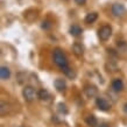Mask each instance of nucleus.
Segmentation results:
<instances>
[{
    "instance_id": "f257e3e1",
    "label": "nucleus",
    "mask_w": 127,
    "mask_h": 127,
    "mask_svg": "<svg viewBox=\"0 0 127 127\" xmlns=\"http://www.w3.org/2000/svg\"><path fill=\"white\" fill-rule=\"evenodd\" d=\"M53 57H54L55 64L60 66L62 70L68 68V60H66L65 55L63 54V51L61 49H55L54 54H53Z\"/></svg>"
},
{
    "instance_id": "20e7f679",
    "label": "nucleus",
    "mask_w": 127,
    "mask_h": 127,
    "mask_svg": "<svg viewBox=\"0 0 127 127\" xmlns=\"http://www.w3.org/2000/svg\"><path fill=\"white\" fill-rule=\"evenodd\" d=\"M84 92L88 98H95V97H97V95H98V90H97V88L93 86V85H86L84 89Z\"/></svg>"
},
{
    "instance_id": "6ab92c4d",
    "label": "nucleus",
    "mask_w": 127,
    "mask_h": 127,
    "mask_svg": "<svg viewBox=\"0 0 127 127\" xmlns=\"http://www.w3.org/2000/svg\"><path fill=\"white\" fill-rule=\"evenodd\" d=\"M100 127H111V126H110V125H108V124L104 123V124H101V125H100Z\"/></svg>"
},
{
    "instance_id": "f8f14e48",
    "label": "nucleus",
    "mask_w": 127,
    "mask_h": 127,
    "mask_svg": "<svg viewBox=\"0 0 127 127\" xmlns=\"http://www.w3.org/2000/svg\"><path fill=\"white\" fill-rule=\"evenodd\" d=\"M70 34L72 36H79L82 34V28L77 25H73V26L70 27Z\"/></svg>"
},
{
    "instance_id": "39448f33",
    "label": "nucleus",
    "mask_w": 127,
    "mask_h": 127,
    "mask_svg": "<svg viewBox=\"0 0 127 127\" xmlns=\"http://www.w3.org/2000/svg\"><path fill=\"white\" fill-rule=\"evenodd\" d=\"M112 13L116 16H123L125 14V6L121 4H114L112 6Z\"/></svg>"
},
{
    "instance_id": "9b49d317",
    "label": "nucleus",
    "mask_w": 127,
    "mask_h": 127,
    "mask_svg": "<svg viewBox=\"0 0 127 127\" xmlns=\"http://www.w3.org/2000/svg\"><path fill=\"white\" fill-rule=\"evenodd\" d=\"M97 19H98V14H97L96 12H93V13H89L88 15L85 16V22L86 23H93Z\"/></svg>"
},
{
    "instance_id": "aec40b11",
    "label": "nucleus",
    "mask_w": 127,
    "mask_h": 127,
    "mask_svg": "<svg viewBox=\"0 0 127 127\" xmlns=\"http://www.w3.org/2000/svg\"><path fill=\"white\" fill-rule=\"evenodd\" d=\"M124 111H125V113H127V103L124 105Z\"/></svg>"
},
{
    "instance_id": "dca6fc26",
    "label": "nucleus",
    "mask_w": 127,
    "mask_h": 127,
    "mask_svg": "<svg viewBox=\"0 0 127 127\" xmlns=\"http://www.w3.org/2000/svg\"><path fill=\"white\" fill-rule=\"evenodd\" d=\"M58 111L61 112V113H64V114H66V113H68L66 106L64 104H58Z\"/></svg>"
},
{
    "instance_id": "412c9836",
    "label": "nucleus",
    "mask_w": 127,
    "mask_h": 127,
    "mask_svg": "<svg viewBox=\"0 0 127 127\" xmlns=\"http://www.w3.org/2000/svg\"><path fill=\"white\" fill-rule=\"evenodd\" d=\"M20 127H22V126H20Z\"/></svg>"
},
{
    "instance_id": "423d86ee",
    "label": "nucleus",
    "mask_w": 127,
    "mask_h": 127,
    "mask_svg": "<svg viewBox=\"0 0 127 127\" xmlns=\"http://www.w3.org/2000/svg\"><path fill=\"white\" fill-rule=\"evenodd\" d=\"M96 103H97L98 108H99V110H101V111H107V110H110V108H111V105L108 104V101H107V100H105L104 98H97Z\"/></svg>"
},
{
    "instance_id": "9d476101",
    "label": "nucleus",
    "mask_w": 127,
    "mask_h": 127,
    "mask_svg": "<svg viewBox=\"0 0 127 127\" xmlns=\"http://www.w3.org/2000/svg\"><path fill=\"white\" fill-rule=\"evenodd\" d=\"M0 77H1V79H4V81L8 79V78L11 77V71H9V69L6 68V66H1V69H0Z\"/></svg>"
},
{
    "instance_id": "0eeeda50",
    "label": "nucleus",
    "mask_w": 127,
    "mask_h": 127,
    "mask_svg": "<svg viewBox=\"0 0 127 127\" xmlns=\"http://www.w3.org/2000/svg\"><path fill=\"white\" fill-rule=\"evenodd\" d=\"M54 84H55V88H56V90H57V91H60V92H63V91L65 90V88H66L65 82L63 81V79H61V78L56 79Z\"/></svg>"
},
{
    "instance_id": "2eb2a0df",
    "label": "nucleus",
    "mask_w": 127,
    "mask_h": 127,
    "mask_svg": "<svg viewBox=\"0 0 127 127\" xmlns=\"http://www.w3.org/2000/svg\"><path fill=\"white\" fill-rule=\"evenodd\" d=\"M8 111H9V105L2 101L1 105H0V113H1V116H6L8 113Z\"/></svg>"
},
{
    "instance_id": "4468645a",
    "label": "nucleus",
    "mask_w": 127,
    "mask_h": 127,
    "mask_svg": "<svg viewBox=\"0 0 127 127\" xmlns=\"http://www.w3.org/2000/svg\"><path fill=\"white\" fill-rule=\"evenodd\" d=\"M37 96H39V98L41 100H47L49 98V92L47 90H44V89H41L39 91V93H37Z\"/></svg>"
},
{
    "instance_id": "f3484780",
    "label": "nucleus",
    "mask_w": 127,
    "mask_h": 127,
    "mask_svg": "<svg viewBox=\"0 0 127 127\" xmlns=\"http://www.w3.org/2000/svg\"><path fill=\"white\" fill-rule=\"evenodd\" d=\"M50 27V25L48 21H43V25H42V28H44V29H48V28Z\"/></svg>"
},
{
    "instance_id": "1a4fd4ad",
    "label": "nucleus",
    "mask_w": 127,
    "mask_h": 127,
    "mask_svg": "<svg viewBox=\"0 0 127 127\" xmlns=\"http://www.w3.org/2000/svg\"><path fill=\"white\" fill-rule=\"evenodd\" d=\"M72 51L77 57H82V56H83V47H82L79 43H75V44H73Z\"/></svg>"
},
{
    "instance_id": "ddd939ff",
    "label": "nucleus",
    "mask_w": 127,
    "mask_h": 127,
    "mask_svg": "<svg viewBox=\"0 0 127 127\" xmlns=\"http://www.w3.org/2000/svg\"><path fill=\"white\" fill-rule=\"evenodd\" d=\"M85 121H86V124H88L89 126H91V127H97V125H98V121H97L96 117H93V116L86 117Z\"/></svg>"
},
{
    "instance_id": "7ed1b4c3",
    "label": "nucleus",
    "mask_w": 127,
    "mask_h": 127,
    "mask_svg": "<svg viewBox=\"0 0 127 127\" xmlns=\"http://www.w3.org/2000/svg\"><path fill=\"white\" fill-rule=\"evenodd\" d=\"M22 95H23L25 100H26V101H28V103L33 101V100L35 99V96H36L35 90H34V88H33V86H26V88L23 89Z\"/></svg>"
},
{
    "instance_id": "f03ea898",
    "label": "nucleus",
    "mask_w": 127,
    "mask_h": 127,
    "mask_svg": "<svg viewBox=\"0 0 127 127\" xmlns=\"http://www.w3.org/2000/svg\"><path fill=\"white\" fill-rule=\"evenodd\" d=\"M111 35H112V28L110 27V26H107V25L103 26V27L98 31V36H99V39L101 40V41L108 40Z\"/></svg>"
},
{
    "instance_id": "6e6552de",
    "label": "nucleus",
    "mask_w": 127,
    "mask_h": 127,
    "mask_svg": "<svg viewBox=\"0 0 127 127\" xmlns=\"http://www.w3.org/2000/svg\"><path fill=\"white\" fill-rule=\"evenodd\" d=\"M112 88H113V90H114V91H117V92L123 91V89H124L123 81H121V79H114V81H113V83H112Z\"/></svg>"
},
{
    "instance_id": "a211bd4d",
    "label": "nucleus",
    "mask_w": 127,
    "mask_h": 127,
    "mask_svg": "<svg viewBox=\"0 0 127 127\" xmlns=\"http://www.w3.org/2000/svg\"><path fill=\"white\" fill-rule=\"evenodd\" d=\"M75 1H76L77 5H84L86 2V0H75Z\"/></svg>"
}]
</instances>
